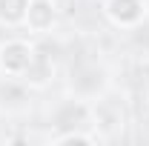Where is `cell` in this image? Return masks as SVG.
Returning a JSON list of instances; mask_svg holds the SVG:
<instances>
[{"label": "cell", "mask_w": 149, "mask_h": 146, "mask_svg": "<svg viewBox=\"0 0 149 146\" xmlns=\"http://www.w3.org/2000/svg\"><path fill=\"white\" fill-rule=\"evenodd\" d=\"M35 60V49L26 40H6L0 46V72L6 77H23Z\"/></svg>", "instance_id": "obj_1"}, {"label": "cell", "mask_w": 149, "mask_h": 146, "mask_svg": "<svg viewBox=\"0 0 149 146\" xmlns=\"http://www.w3.org/2000/svg\"><path fill=\"white\" fill-rule=\"evenodd\" d=\"M143 15H146V0H106V17L120 29L138 26Z\"/></svg>", "instance_id": "obj_2"}, {"label": "cell", "mask_w": 149, "mask_h": 146, "mask_svg": "<svg viewBox=\"0 0 149 146\" xmlns=\"http://www.w3.org/2000/svg\"><path fill=\"white\" fill-rule=\"evenodd\" d=\"M55 23V6L49 0H32L26 12V26L32 32H49Z\"/></svg>", "instance_id": "obj_3"}, {"label": "cell", "mask_w": 149, "mask_h": 146, "mask_svg": "<svg viewBox=\"0 0 149 146\" xmlns=\"http://www.w3.org/2000/svg\"><path fill=\"white\" fill-rule=\"evenodd\" d=\"M89 120V109L80 103V100H66L60 109L55 112V123L57 126H83Z\"/></svg>", "instance_id": "obj_4"}, {"label": "cell", "mask_w": 149, "mask_h": 146, "mask_svg": "<svg viewBox=\"0 0 149 146\" xmlns=\"http://www.w3.org/2000/svg\"><path fill=\"white\" fill-rule=\"evenodd\" d=\"M29 3L32 0H0V23L3 26H20V23H26Z\"/></svg>", "instance_id": "obj_5"}, {"label": "cell", "mask_w": 149, "mask_h": 146, "mask_svg": "<svg viewBox=\"0 0 149 146\" xmlns=\"http://www.w3.org/2000/svg\"><path fill=\"white\" fill-rule=\"evenodd\" d=\"M55 143H80V146H92L95 143V138L92 135H83V132H77V129H74V132H66V135H60V138H55Z\"/></svg>", "instance_id": "obj_6"}]
</instances>
